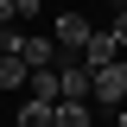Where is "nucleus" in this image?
I'll return each instance as SVG.
<instances>
[{
  "instance_id": "nucleus-1",
  "label": "nucleus",
  "mask_w": 127,
  "mask_h": 127,
  "mask_svg": "<svg viewBox=\"0 0 127 127\" xmlns=\"http://www.w3.org/2000/svg\"><path fill=\"white\" fill-rule=\"evenodd\" d=\"M89 95L102 102V108H121L127 102V64L114 57V64H102V70H89Z\"/></svg>"
},
{
  "instance_id": "nucleus-2",
  "label": "nucleus",
  "mask_w": 127,
  "mask_h": 127,
  "mask_svg": "<svg viewBox=\"0 0 127 127\" xmlns=\"http://www.w3.org/2000/svg\"><path fill=\"white\" fill-rule=\"evenodd\" d=\"M89 13H57V26H51V38H57V51H64V57H76V51L83 45H89Z\"/></svg>"
},
{
  "instance_id": "nucleus-3",
  "label": "nucleus",
  "mask_w": 127,
  "mask_h": 127,
  "mask_svg": "<svg viewBox=\"0 0 127 127\" xmlns=\"http://www.w3.org/2000/svg\"><path fill=\"white\" fill-rule=\"evenodd\" d=\"M19 57H26V70H57V64H64V51H57V38H51V32H26Z\"/></svg>"
},
{
  "instance_id": "nucleus-4",
  "label": "nucleus",
  "mask_w": 127,
  "mask_h": 127,
  "mask_svg": "<svg viewBox=\"0 0 127 127\" xmlns=\"http://www.w3.org/2000/svg\"><path fill=\"white\" fill-rule=\"evenodd\" d=\"M13 127H57V108L38 102V95H26V102L13 108Z\"/></svg>"
},
{
  "instance_id": "nucleus-5",
  "label": "nucleus",
  "mask_w": 127,
  "mask_h": 127,
  "mask_svg": "<svg viewBox=\"0 0 127 127\" xmlns=\"http://www.w3.org/2000/svg\"><path fill=\"white\" fill-rule=\"evenodd\" d=\"M57 95H89V64L64 57V64H57Z\"/></svg>"
},
{
  "instance_id": "nucleus-6",
  "label": "nucleus",
  "mask_w": 127,
  "mask_h": 127,
  "mask_svg": "<svg viewBox=\"0 0 127 127\" xmlns=\"http://www.w3.org/2000/svg\"><path fill=\"white\" fill-rule=\"evenodd\" d=\"M114 57H121V51H114L108 32H89V45L76 51V64H89V70H102V64H114Z\"/></svg>"
},
{
  "instance_id": "nucleus-7",
  "label": "nucleus",
  "mask_w": 127,
  "mask_h": 127,
  "mask_svg": "<svg viewBox=\"0 0 127 127\" xmlns=\"http://www.w3.org/2000/svg\"><path fill=\"white\" fill-rule=\"evenodd\" d=\"M57 127H89V95H57Z\"/></svg>"
},
{
  "instance_id": "nucleus-8",
  "label": "nucleus",
  "mask_w": 127,
  "mask_h": 127,
  "mask_svg": "<svg viewBox=\"0 0 127 127\" xmlns=\"http://www.w3.org/2000/svg\"><path fill=\"white\" fill-rule=\"evenodd\" d=\"M19 83H26V57L0 51V89H19Z\"/></svg>"
},
{
  "instance_id": "nucleus-9",
  "label": "nucleus",
  "mask_w": 127,
  "mask_h": 127,
  "mask_svg": "<svg viewBox=\"0 0 127 127\" xmlns=\"http://www.w3.org/2000/svg\"><path fill=\"white\" fill-rule=\"evenodd\" d=\"M26 83H32L38 102H57V70H26Z\"/></svg>"
},
{
  "instance_id": "nucleus-10",
  "label": "nucleus",
  "mask_w": 127,
  "mask_h": 127,
  "mask_svg": "<svg viewBox=\"0 0 127 127\" xmlns=\"http://www.w3.org/2000/svg\"><path fill=\"white\" fill-rule=\"evenodd\" d=\"M102 32H108V38H114V51H127V13H114V19H108V26H102Z\"/></svg>"
},
{
  "instance_id": "nucleus-11",
  "label": "nucleus",
  "mask_w": 127,
  "mask_h": 127,
  "mask_svg": "<svg viewBox=\"0 0 127 127\" xmlns=\"http://www.w3.org/2000/svg\"><path fill=\"white\" fill-rule=\"evenodd\" d=\"M0 26H13V0H0Z\"/></svg>"
},
{
  "instance_id": "nucleus-12",
  "label": "nucleus",
  "mask_w": 127,
  "mask_h": 127,
  "mask_svg": "<svg viewBox=\"0 0 127 127\" xmlns=\"http://www.w3.org/2000/svg\"><path fill=\"white\" fill-rule=\"evenodd\" d=\"M114 121H121V127H127V114H114Z\"/></svg>"
},
{
  "instance_id": "nucleus-13",
  "label": "nucleus",
  "mask_w": 127,
  "mask_h": 127,
  "mask_svg": "<svg viewBox=\"0 0 127 127\" xmlns=\"http://www.w3.org/2000/svg\"><path fill=\"white\" fill-rule=\"evenodd\" d=\"M121 13H127V0H121Z\"/></svg>"
}]
</instances>
